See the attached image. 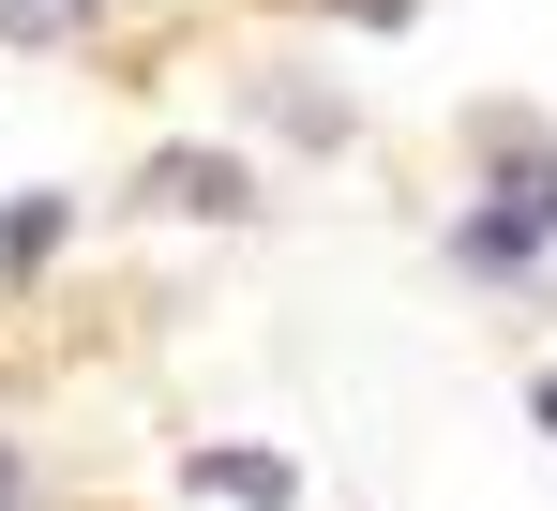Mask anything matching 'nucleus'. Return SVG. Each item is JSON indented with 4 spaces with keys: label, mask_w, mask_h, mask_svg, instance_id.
Here are the masks:
<instances>
[{
    "label": "nucleus",
    "mask_w": 557,
    "mask_h": 511,
    "mask_svg": "<svg viewBox=\"0 0 557 511\" xmlns=\"http://www.w3.org/2000/svg\"><path fill=\"white\" fill-rule=\"evenodd\" d=\"M482 196H467V226H453V271L467 286H528L543 271V241H557V151L512 121V105H482Z\"/></svg>",
    "instance_id": "1"
},
{
    "label": "nucleus",
    "mask_w": 557,
    "mask_h": 511,
    "mask_svg": "<svg viewBox=\"0 0 557 511\" xmlns=\"http://www.w3.org/2000/svg\"><path fill=\"white\" fill-rule=\"evenodd\" d=\"M136 196H151V211H226V226H242V211H257V166H242V151H151Z\"/></svg>",
    "instance_id": "2"
},
{
    "label": "nucleus",
    "mask_w": 557,
    "mask_h": 511,
    "mask_svg": "<svg viewBox=\"0 0 557 511\" xmlns=\"http://www.w3.org/2000/svg\"><path fill=\"white\" fill-rule=\"evenodd\" d=\"M196 497H226V511H301V466L257 451V436H211V451H196Z\"/></svg>",
    "instance_id": "3"
},
{
    "label": "nucleus",
    "mask_w": 557,
    "mask_h": 511,
    "mask_svg": "<svg viewBox=\"0 0 557 511\" xmlns=\"http://www.w3.org/2000/svg\"><path fill=\"white\" fill-rule=\"evenodd\" d=\"M61 226H76L61 196H15V211H0V271H46V256H61Z\"/></svg>",
    "instance_id": "4"
},
{
    "label": "nucleus",
    "mask_w": 557,
    "mask_h": 511,
    "mask_svg": "<svg viewBox=\"0 0 557 511\" xmlns=\"http://www.w3.org/2000/svg\"><path fill=\"white\" fill-rule=\"evenodd\" d=\"M106 0H0V46H61V30H91Z\"/></svg>",
    "instance_id": "5"
},
{
    "label": "nucleus",
    "mask_w": 557,
    "mask_h": 511,
    "mask_svg": "<svg viewBox=\"0 0 557 511\" xmlns=\"http://www.w3.org/2000/svg\"><path fill=\"white\" fill-rule=\"evenodd\" d=\"M528 436H543V451H557V361H543V376H528Z\"/></svg>",
    "instance_id": "6"
},
{
    "label": "nucleus",
    "mask_w": 557,
    "mask_h": 511,
    "mask_svg": "<svg viewBox=\"0 0 557 511\" xmlns=\"http://www.w3.org/2000/svg\"><path fill=\"white\" fill-rule=\"evenodd\" d=\"M0 511H30V451L15 436H0Z\"/></svg>",
    "instance_id": "7"
},
{
    "label": "nucleus",
    "mask_w": 557,
    "mask_h": 511,
    "mask_svg": "<svg viewBox=\"0 0 557 511\" xmlns=\"http://www.w3.org/2000/svg\"><path fill=\"white\" fill-rule=\"evenodd\" d=\"M347 15H362V30H407V15H422V0H347Z\"/></svg>",
    "instance_id": "8"
}]
</instances>
